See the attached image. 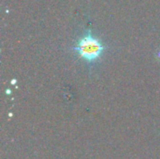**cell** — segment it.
I'll use <instances>...</instances> for the list:
<instances>
[{"mask_svg": "<svg viewBox=\"0 0 160 159\" xmlns=\"http://www.w3.org/2000/svg\"><path fill=\"white\" fill-rule=\"evenodd\" d=\"M73 50L88 64H93L101 57L105 51V46L99 38L94 37L91 31L88 30L86 34L78 40Z\"/></svg>", "mask_w": 160, "mask_h": 159, "instance_id": "cell-1", "label": "cell"}]
</instances>
